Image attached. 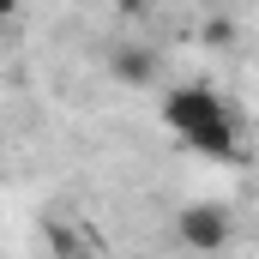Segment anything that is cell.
<instances>
[{
  "instance_id": "cell-1",
  "label": "cell",
  "mask_w": 259,
  "mask_h": 259,
  "mask_svg": "<svg viewBox=\"0 0 259 259\" xmlns=\"http://www.w3.org/2000/svg\"><path fill=\"white\" fill-rule=\"evenodd\" d=\"M157 115H163V127L175 133L193 157H211V163H235L241 151H247V133H241V115H235V103L217 91V84H175V91H163V103H157Z\"/></svg>"
},
{
  "instance_id": "cell-2",
  "label": "cell",
  "mask_w": 259,
  "mask_h": 259,
  "mask_svg": "<svg viewBox=\"0 0 259 259\" xmlns=\"http://www.w3.org/2000/svg\"><path fill=\"white\" fill-rule=\"evenodd\" d=\"M175 235H181L193 253H217V247H229V217H223L217 205H187V211L175 217Z\"/></svg>"
},
{
  "instance_id": "cell-3",
  "label": "cell",
  "mask_w": 259,
  "mask_h": 259,
  "mask_svg": "<svg viewBox=\"0 0 259 259\" xmlns=\"http://www.w3.org/2000/svg\"><path fill=\"white\" fill-rule=\"evenodd\" d=\"M109 61H115V78L121 84H151L157 78V55L151 49H115Z\"/></svg>"
},
{
  "instance_id": "cell-4",
  "label": "cell",
  "mask_w": 259,
  "mask_h": 259,
  "mask_svg": "<svg viewBox=\"0 0 259 259\" xmlns=\"http://www.w3.org/2000/svg\"><path fill=\"white\" fill-rule=\"evenodd\" d=\"M229 36H235V30H229V24H223V18H217V24H205V42H211V49H223V42H229Z\"/></svg>"
},
{
  "instance_id": "cell-5",
  "label": "cell",
  "mask_w": 259,
  "mask_h": 259,
  "mask_svg": "<svg viewBox=\"0 0 259 259\" xmlns=\"http://www.w3.org/2000/svg\"><path fill=\"white\" fill-rule=\"evenodd\" d=\"M109 6H115V12H127V18H145V12H151V0H109Z\"/></svg>"
},
{
  "instance_id": "cell-6",
  "label": "cell",
  "mask_w": 259,
  "mask_h": 259,
  "mask_svg": "<svg viewBox=\"0 0 259 259\" xmlns=\"http://www.w3.org/2000/svg\"><path fill=\"white\" fill-rule=\"evenodd\" d=\"M6 18H18V0H0V24H6Z\"/></svg>"
}]
</instances>
